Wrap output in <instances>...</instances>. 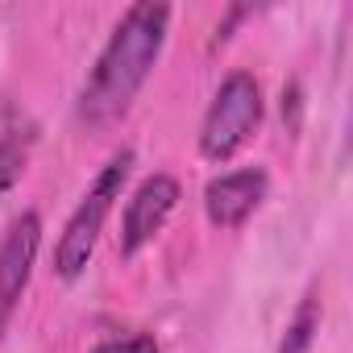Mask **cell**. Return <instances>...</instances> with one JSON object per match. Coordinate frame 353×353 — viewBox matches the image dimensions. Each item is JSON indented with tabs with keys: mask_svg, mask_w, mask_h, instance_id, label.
<instances>
[{
	"mask_svg": "<svg viewBox=\"0 0 353 353\" xmlns=\"http://www.w3.org/2000/svg\"><path fill=\"white\" fill-rule=\"evenodd\" d=\"M266 196H270L266 166H237V170H225V174H216V179H208L204 212H208V221L216 229H241L262 208Z\"/></svg>",
	"mask_w": 353,
	"mask_h": 353,
	"instance_id": "6",
	"label": "cell"
},
{
	"mask_svg": "<svg viewBox=\"0 0 353 353\" xmlns=\"http://www.w3.org/2000/svg\"><path fill=\"white\" fill-rule=\"evenodd\" d=\"M320 316H324L320 295H316V291H312V295H303V303L295 307V316H291V320H287V328H283L279 353H307V349H312V341H316V332H320Z\"/></svg>",
	"mask_w": 353,
	"mask_h": 353,
	"instance_id": "8",
	"label": "cell"
},
{
	"mask_svg": "<svg viewBox=\"0 0 353 353\" xmlns=\"http://www.w3.org/2000/svg\"><path fill=\"white\" fill-rule=\"evenodd\" d=\"M92 353H162V349H158V341H154L150 332H125V336L100 341Z\"/></svg>",
	"mask_w": 353,
	"mask_h": 353,
	"instance_id": "9",
	"label": "cell"
},
{
	"mask_svg": "<svg viewBox=\"0 0 353 353\" xmlns=\"http://www.w3.org/2000/svg\"><path fill=\"white\" fill-rule=\"evenodd\" d=\"M34 145H38V121L30 117V108L0 100V200L21 183Z\"/></svg>",
	"mask_w": 353,
	"mask_h": 353,
	"instance_id": "7",
	"label": "cell"
},
{
	"mask_svg": "<svg viewBox=\"0 0 353 353\" xmlns=\"http://www.w3.org/2000/svg\"><path fill=\"white\" fill-rule=\"evenodd\" d=\"M170 34V5H129L125 17L117 21V30L108 34L83 92H79V121L92 129H104L112 121H121L129 112V104L137 100L141 83L150 79L162 46Z\"/></svg>",
	"mask_w": 353,
	"mask_h": 353,
	"instance_id": "1",
	"label": "cell"
},
{
	"mask_svg": "<svg viewBox=\"0 0 353 353\" xmlns=\"http://www.w3.org/2000/svg\"><path fill=\"white\" fill-rule=\"evenodd\" d=\"M262 117H266V100H262V83L254 79V71H229L204 112L200 154L208 162H229L258 133Z\"/></svg>",
	"mask_w": 353,
	"mask_h": 353,
	"instance_id": "3",
	"label": "cell"
},
{
	"mask_svg": "<svg viewBox=\"0 0 353 353\" xmlns=\"http://www.w3.org/2000/svg\"><path fill=\"white\" fill-rule=\"evenodd\" d=\"M133 162H137V154H133L129 145L117 150V154L100 166V174L92 179V188H88L83 200L75 204V212L67 216V225H63V233H59V241H54V274H59L63 283H75V279L88 270V262H92V254H96V241H100V233H104V221H108V212L117 208V200H121V192H125V183H129Z\"/></svg>",
	"mask_w": 353,
	"mask_h": 353,
	"instance_id": "2",
	"label": "cell"
},
{
	"mask_svg": "<svg viewBox=\"0 0 353 353\" xmlns=\"http://www.w3.org/2000/svg\"><path fill=\"white\" fill-rule=\"evenodd\" d=\"M179 200H183V188H179L174 174L158 170V174H150V179H141L133 188L129 204H125V216H121V237H117L121 258H137L166 229V221H170L174 208H179Z\"/></svg>",
	"mask_w": 353,
	"mask_h": 353,
	"instance_id": "4",
	"label": "cell"
},
{
	"mask_svg": "<svg viewBox=\"0 0 353 353\" xmlns=\"http://www.w3.org/2000/svg\"><path fill=\"white\" fill-rule=\"evenodd\" d=\"M38 250H42V216L21 212L9 225V233L0 237V336H5V328L13 324V316L21 307V295L30 287Z\"/></svg>",
	"mask_w": 353,
	"mask_h": 353,
	"instance_id": "5",
	"label": "cell"
}]
</instances>
